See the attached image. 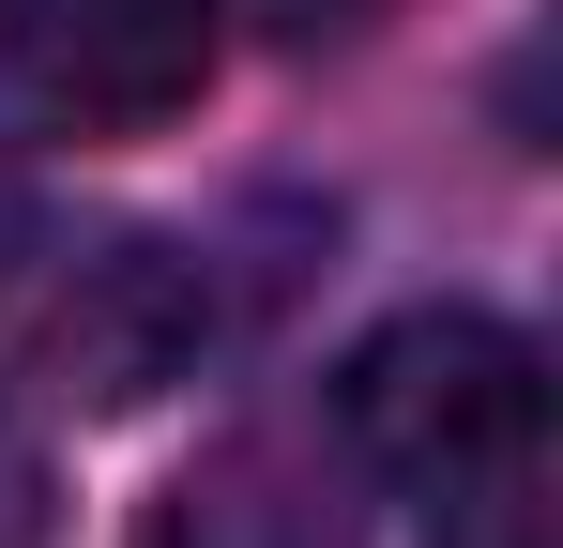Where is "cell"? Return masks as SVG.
<instances>
[{
    "label": "cell",
    "mask_w": 563,
    "mask_h": 548,
    "mask_svg": "<svg viewBox=\"0 0 563 548\" xmlns=\"http://www.w3.org/2000/svg\"><path fill=\"white\" fill-rule=\"evenodd\" d=\"M533 427H549V365L487 305H411L335 365V457L380 487H427V503L503 487L533 457Z\"/></svg>",
    "instance_id": "6da1fadb"
},
{
    "label": "cell",
    "mask_w": 563,
    "mask_h": 548,
    "mask_svg": "<svg viewBox=\"0 0 563 548\" xmlns=\"http://www.w3.org/2000/svg\"><path fill=\"white\" fill-rule=\"evenodd\" d=\"M213 336V289H198L184 244H153V229H92V244H62V260L15 289V365L46 381V396H77V412H137V396H168Z\"/></svg>",
    "instance_id": "7a4b0ae2"
},
{
    "label": "cell",
    "mask_w": 563,
    "mask_h": 548,
    "mask_svg": "<svg viewBox=\"0 0 563 548\" xmlns=\"http://www.w3.org/2000/svg\"><path fill=\"white\" fill-rule=\"evenodd\" d=\"M229 0H0V77L62 138H153L213 91Z\"/></svg>",
    "instance_id": "3957f363"
},
{
    "label": "cell",
    "mask_w": 563,
    "mask_h": 548,
    "mask_svg": "<svg viewBox=\"0 0 563 548\" xmlns=\"http://www.w3.org/2000/svg\"><path fill=\"white\" fill-rule=\"evenodd\" d=\"M153 548H351V503H335V472L289 442V427H244V442H213L168 487Z\"/></svg>",
    "instance_id": "277c9868"
},
{
    "label": "cell",
    "mask_w": 563,
    "mask_h": 548,
    "mask_svg": "<svg viewBox=\"0 0 563 548\" xmlns=\"http://www.w3.org/2000/svg\"><path fill=\"white\" fill-rule=\"evenodd\" d=\"M442 548H549V534H533V503H518V472H503V487H457V534Z\"/></svg>",
    "instance_id": "5b68a950"
},
{
    "label": "cell",
    "mask_w": 563,
    "mask_h": 548,
    "mask_svg": "<svg viewBox=\"0 0 563 548\" xmlns=\"http://www.w3.org/2000/svg\"><path fill=\"white\" fill-rule=\"evenodd\" d=\"M229 15H260V31H289V46H335V31H366L380 0H229Z\"/></svg>",
    "instance_id": "8992f818"
},
{
    "label": "cell",
    "mask_w": 563,
    "mask_h": 548,
    "mask_svg": "<svg viewBox=\"0 0 563 548\" xmlns=\"http://www.w3.org/2000/svg\"><path fill=\"white\" fill-rule=\"evenodd\" d=\"M31 518H46V457L0 427V548H31Z\"/></svg>",
    "instance_id": "52a82bcc"
}]
</instances>
